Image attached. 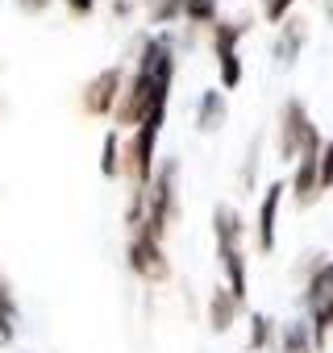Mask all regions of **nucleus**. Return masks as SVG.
<instances>
[{"label":"nucleus","instance_id":"obj_1","mask_svg":"<svg viewBox=\"0 0 333 353\" xmlns=\"http://www.w3.org/2000/svg\"><path fill=\"white\" fill-rule=\"evenodd\" d=\"M175 221H180V158H162V162H154V179L146 188V216H142L137 233L150 241H166Z\"/></svg>","mask_w":333,"mask_h":353},{"label":"nucleus","instance_id":"obj_2","mask_svg":"<svg viewBox=\"0 0 333 353\" xmlns=\"http://www.w3.org/2000/svg\"><path fill=\"white\" fill-rule=\"evenodd\" d=\"M304 307H308V332H312V345L325 349L329 328H333V262H329V258L304 279Z\"/></svg>","mask_w":333,"mask_h":353},{"label":"nucleus","instance_id":"obj_3","mask_svg":"<svg viewBox=\"0 0 333 353\" xmlns=\"http://www.w3.org/2000/svg\"><path fill=\"white\" fill-rule=\"evenodd\" d=\"M316 133H321V129L312 125L304 100H300V96H287V100L279 104V158H283V162H296V158L304 154V145H308Z\"/></svg>","mask_w":333,"mask_h":353},{"label":"nucleus","instance_id":"obj_4","mask_svg":"<svg viewBox=\"0 0 333 353\" xmlns=\"http://www.w3.org/2000/svg\"><path fill=\"white\" fill-rule=\"evenodd\" d=\"M125 63H108V67H100L92 79H88V88H84V112L88 117H113L117 112V100H121V92H125Z\"/></svg>","mask_w":333,"mask_h":353},{"label":"nucleus","instance_id":"obj_5","mask_svg":"<svg viewBox=\"0 0 333 353\" xmlns=\"http://www.w3.org/2000/svg\"><path fill=\"white\" fill-rule=\"evenodd\" d=\"M321 145H325V137L316 133L308 145H304V154L292 162V200H296V208H312L316 200H321Z\"/></svg>","mask_w":333,"mask_h":353},{"label":"nucleus","instance_id":"obj_6","mask_svg":"<svg viewBox=\"0 0 333 353\" xmlns=\"http://www.w3.org/2000/svg\"><path fill=\"white\" fill-rule=\"evenodd\" d=\"M125 258H129V270L142 283H166V279H171V262H166V254H162V241H150V237L133 233Z\"/></svg>","mask_w":333,"mask_h":353},{"label":"nucleus","instance_id":"obj_7","mask_svg":"<svg viewBox=\"0 0 333 353\" xmlns=\"http://www.w3.org/2000/svg\"><path fill=\"white\" fill-rule=\"evenodd\" d=\"M283 192H287L283 179L267 183V192H263V200H258V208H254V250H258V254H275V221H279Z\"/></svg>","mask_w":333,"mask_h":353},{"label":"nucleus","instance_id":"obj_8","mask_svg":"<svg viewBox=\"0 0 333 353\" xmlns=\"http://www.w3.org/2000/svg\"><path fill=\"white\" fill-rule=\"evenodd\" d=\"M217 266H221L225 287L234 291V299L246 307V299H250V283H246V245H217Z\"/></svg>","mask_w":333,"mask_h":353},{"label":"nucleus","instance_id":"obj_9","mask_svg":"<svg viewBox=\"0 0 333 353\" xmlns=\"http://www.w3.org/2000/svg\"><path fill=\"white\" fill-rule=\"evenodd\" d=\"M304 42H308V17H287V21H279V34H275V46H271V54H275V63H283V67H292V63L300 59V50H304Z\"/></svg>","mask_w":333,"mask_h":353},{"label":"nucleus","instance_id":"obj_10","mask_svg":"<svg viewBox=\"0 0 333 353\" xmlns=\"http://www.w3.org/2000/svg\"><path fill=\"white\" fill-rule=\"evenodd\" d=\"M254 17H221L213 30H209V42H213V54H238V42L250 34Z\"/></svg>","mask_w":333,"mask_h":353},{"label":"nucleus","instance_id":"obj_11","mask_svg":"<svg viewBox=\"0 0 333 353\" xmlns=\"http://www.w3.org/2000/svg\"><path fill=\"white\" fill-rule=\"evenodd\" d=\"M238 312H242V303L234 299V291L225 283H217L213 295H209V328L213 332H229L234 320H238Z\"/></svg>","mask_w":333,"mask_h":353},{"label":"nucleus","instance_id":"obj_12","mask_svg":"<svg viewBox=\"0 0 333 353\" xmlns=\"http://www.w3.org/2000/svg\"><path fill=\"white\" fill-rule=\"evenodd\" d=\"M229 117V104H225V92L221 88H209L200 92V104H196V129L200 133H217Z\"/></svg>","mask_w":333,"mask_h":353},{"label":"nucleus","instance_id":"obj_13","mask_svg":"<svg viewBox=\"0 0 333 353\" xmlns=\"http://www.w3.org/2000/svg\"><path fill=\"white\" fill-rule=\"evenodd\" d=\"M213 237H217V245H242L246 241V221L234 204L213 208Z\"/></svg>","mask_w":333,"mask_h":353},{"label":"nucleus","instance_id":"obj_14","mask_svg":"<svg viewBox=\"0 0 333 353\" xmlns=\"http://www.w3.org/2000/svg\"><path fill=\"white\" fill-rule=\"evenodd\" d=\"M279 353H316L312 332H308V320H287V324H279Z\"/></svg>","mask_w":333,"mask_h":353},{"label":"nucleus","instance_id":"obj_15","mask_svg":"<svg viewBox=\"0 0 333 353\" xmlns=\"http://www.w3.org/2000/svg\"><path fill=\"white\" fill-rule=\"evenodd\" d=\"M121 141H125V137H121V129L113 125V129L104 133V145H100V174H104V179H113V183L121 179Z\"/></svg>","mask_w":333,"mask_h":353},{"label":"nucleus","instance_id":"obj_16","mask_svg":"<svg viewBox=\"0 0 333 353\" xmlns=\"http://www.w3.org/2000/svg\"><path fill=\"white\" fill-rule=\"evenodd\" d=\"M184 21L196 30H213L221 21V0H184Z\"/></svg>","mask_w":333,"mask_h":353},{"label":"nucleus","instance_id":"obj_17","mask_svg":"<svg viewBox=\"0 0 333 353\" xmlns=\"http://www.w3.org/2000/svg\"><path fill=\"white\" fill-rule=\"evenodd\" d=\"M275 332H279V324H275L267 312H250V353L271 349V345H275Z\"/></svg>","mask_w":333,"mask_h":353},{"label":"nucleus","instance_id":"obj_18","mask_svg":"<svg viewBox=\"0 0 333 353\" xmlns=\"http://www.w3.org/2000/svg\"><path fill=\"white\" fill-rule=\"evenodd\" d=\"M13 336H17V303L9 287H0V345H9Z\"/></svg>","mask_w":333,"mask_h":353},{"label":"nucleus","instance_id":"obj_19","mask_svg":"<svg viewBox=\"0 0 333 353\" xmlns=\"http://www.w3.org/2000/svg\"><path fill=\"white\" fill-rule=\"evenodd\" d=\"M217 71H221V92H234L242 83V54H221Z\"/></svg>","mask_w":333,"mask_h":353},{"label":"nucleus","instance_id":"obj_20","mask_svg":"<svg viewBox=\"0 0 333 353\" xmlns=\"http://www.w3.org/2000/svg\"><path fill=\"white\" fill-rule=\"evenodd\" d=\"M292 5H296V0H263V17H267L271 26H279V21L292 17Z\"/></svg>","mask_w":333,"mask_h":353},{"label":"nucleus","instance_id":"obj_21","mask_svg":"<svg viewBox=\"0 0 333 353\" xmlns=\"http://www.w3.org/2000/svg\"><path fill=\"white\" fill-rule=\"evenodd\" d=\"M321 192H333V141L321 145Z\"/></svg>","mask_w":333,"mask_h":353},{"label":"nucleus","instance_id":"obj_22","mask_svg":"<svg viewBox=\"0 0 333 353\" xmlns=\"http://www.w3.org/2000/svg\"><path fill=\"white\" fill-rule=\"evenodd\" d=\"M250 174H258V137L250 141V154L242 162V188H246V196H250Z\"/></svg>","mask_w":333,"mask_h":353},{"label":"nucleus","instance_id":"obj_23","mask_svg":"<svg viewBox=\"0 0 333 353\" xmlns=\"http://www.w3.org/2000/svg\"><path fill=\"white\" fill-rule=\"evenodd\" d=\"M71 17H92L96 13V0H63Z\"/></svg>","mask_w":333,"mask_h":353},{"label":"nucleus","instance_id":"obj_24","mask_svg":"<svg viewBox=\"0 0 333 353\" xmlns=\"http://www.w3.org/2000/svg\"><path fill=\"white\" fill-rule=\"evenodd\" d=\"M17 9H21V13H30V17H38V13H46V9H50V0H17Z\"/></svg>","mask_w":333,"mask_h":353},{"label":"nucleus","instance_id":"obj_25","mask_svg":"<svg viewBox=\"0 0 333 353\" xmlns=\"http://www.w3.org/2000/svg\"><path fill=\"white\" fill-rule=\"evenodd\" d=\"M108 9H113V17H129V13L137 9V0H113Z\"/></svg>","mask_w":333,"mask_h":353},{"label":"nucleus","instance_id":"obj_26","mask_svg":"<svg viewBox=\"0 0 333 353\" xmlns=\"http://www.w3.org/2000/svg\"><path fill=\"white\" fill-rule=\"evenodd\" d=\"M0 287H5V279H0Z\"/></svg>","mask_w":333,"mask_h":353}]
</instances>
